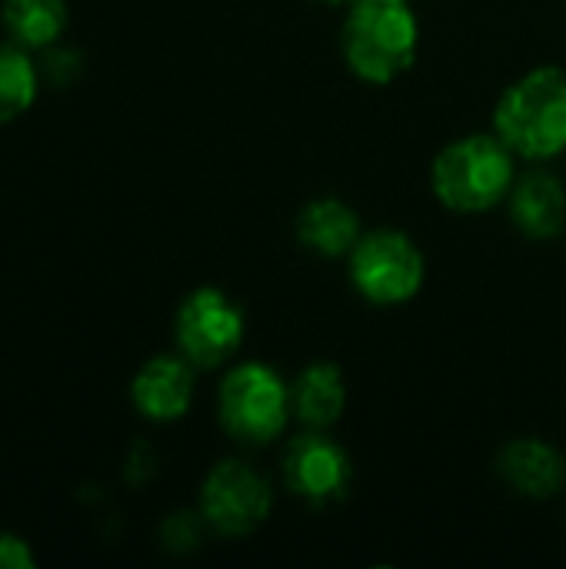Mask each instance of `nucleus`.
<instances>
[{"instance_id": "f257e3e1", "label": "nucleus", "mask_w": 566, "mask_h": 569, "mask_svg": "<svg viewBox=\"0 0 566 569\" xmlns=\"http://www.w3.org/2000/svg\"><path fill=\"white\" fill-rule=\"evenodd\" d=\"M497 137L527 160L566 150V70L540 67L520 77L497 103Z\"/></svg>"}, {"instance_id": "f03ea898", "label": "nucleus", "mask_w": 566, "mask_h": 569, "mask_svg": "<svg viewBox=\"0 0 566 569\" xmlns=\"http://www.w3.org/2000/svg\"><path fill=\"white\" fill-rule=\"evenodd\" d=\"M434 193L457 213L497 207L514 187V150L490 133H474L447 143L430 170Z\"/></svg>"}, {"instance_id": "7ed1b4c3", "label": "nucleus", "mask_w": 566, "mask_h": 569, "mask_svg": "<svg viewBox=\"0 0 566 569\" xmlns=\"http://www.w3.org/2000/svg\"><path fill=\"white\" fill-rule=\"evenodd\" d=\"M344 57L370 83H390L417 57V17L407 0H354L344 23Z\"/></svg>"}, {"instance_id": "20e7f679", "label": "nucleus", "mask_w": 566, "mask_h": 569, "mask_svg": "<svg viewBox=\"0 0 566 569\" xmlns=\"http://www.w3.org/2000/svg\"><path fill=\"white\" fill-rule=\"evenodd\" d=\"M294 410L290 390L264 363H244L220 383V423L240 443H270Z\"/></svg>"}, {"instance_id": "39448f33", "label": "nucleus", "mask_w": 566, "mask_h": 569, "mask_svg": "<svg viewBox=\"0 0 566 569\" xmlns=\"http://www.w3.org/2000/svg\"><path fill=\"white\" fill-rule=\"evenodd\" d=\"M354 287L380 307L410 300L424 283V257L407 233L377 230L350 250Z\"/></svg>"}, {"instance_id": "423d86ee", "label": "nucleus", "mask_w": 566, "mask_h": 569, "mask_svg": "<svg viewBox=\"0 0 566 569\" xmlns=\"http://www.w3.org/2000/svg\"><path fill=\"white\" fill-rule=\"evenodd\" d=\"M177 343L187 363L210 370L244 343V313L220 290H197L177 313Z\"/></svg>"}, {"instance_id": "0eeeda50", "label": "nucleus", "mask_w": 566, "mask_h": 569, "mask_svg": "<svg viewBox=\"0 0 566 569\" xmlns=\"http://www.w3.org/2000/svg\"><path fill=\"white\" fill-rule=\"evenodd\" d=\"M200 510L220 537H244L270 517V490L250 467L224 460L203 480Z\"/></svg>"}, {"instance_id": "6e6552de", "label": "nucleus", "mask_w": 566, "mask_h": 569, "mask_svg": "<svg viewBox=\"0 0 566 569\" xmlns=\"http://www.w3.org/2000/svg\"><path fill=\"white\" fill-rule=\"evenodd\" d=\"M284 477L297 497H304L317 507H327L347 493L350 460L334 440H327L320 433H304L287 447Z\"/></svg>"}, {"instance_id": "1a4fd4ad", "label": "nucleus", "mask_w": 566, "mask_h": 569, "mask_svg": "<svg viewBox=\"0 0 566 569\" xmlns=\"http://www.w3.org/2000/svg\"><path fill=\"white\" fill-rule=\"evenodd\" d=\"M133 407L147 417V420H177L187 413L190 400H193V377L187 360L177 357H157L150 363H143V370L133 377Z\"/></svg>"}, {"instance_id": "9d476101", "label": "nucleus", "mask_w": 566, "mask_h": 569, "mask_svg": "<svg viewBox=\"0 0 566 569\" xmlns=\"http://www.w3.org/2000/svg\"><path fill=\"white\" fill-rule=\"evenodd\" d=\"M510 217L527 237H557L566 220L564 183L547 170H530L510 187Z\"/></svg>"}, {"instance_id": "9b49d317", "label": "nucleus", "mask_w": 566, "mask_h": 569, "mask_svg": "<svg viewBox=\"0 0 566 569\" xmlns=\"http://www.w3.org/2000/svg\"><path fill=\"white\" fill-rule=\"evenodd\" d=\"M500 477L524 497H550L560 490L564 460L540 440H517L500 453Z\"/></svg>"}, {"instance_id": "f8f14e48", "label": "nucleus", "mask_w": 566, "mask_h": 569, "mask_svg": "<svg viewBox=\"0 0 566 569\" xmlns=\"http://www.w3.org/2000/svg\"><path fill=\"white\" fill-rule=\"evenodd\" d=\"M357 230H360L357 213L334 197L307 203L297 220V237L324 257H340V253L354 250Z\"/></svg>"}, {"instance_id": "ddd939ff", "label": "nucleus", "mask_w": 566, "mask_h": 569, "mask_svg": "<svg viewBox=\"0 0 566 569\" xmlns=\"http://www.w3.org/2000/svg\"><path fill=\"white\" fill-rule=\"evenodd\" d=\"M294 400V413L307 423V427H330L347 403V390L340 380V370L334 363H314L300 373L297 387L290 390Z\"/></svg>"}, {"instance_id": "4468645a", "label": "nucleus", "mask_w": 566, "mask_h": 569, "mask_svg": "<svg viewBox=\"0 0 566 569\" xmlns=\"http://www.w3.org/2000/svg\"><path fill=\"white\" fill-rule=\"evenodd\" d=\"M3 27L20 47H50L67 27V0H7Z\"/></svg>"}, {"instance_id": "2eb2a0df", "label": "nucleus", "mask_w": 566, "mask_h": 569, "mask_svg": "<svg viewBox=\"0 0 566 569\" xmlns=\"http://www.w3.org/2000/svg\"><path fill=\"white\" fill-rule=\"evenodd\" d=\"M37 100V67L13 40H0V123L17 120Z\"/></svg>"}, {"instance_id": "dca6fc26", "label": "nucleus", "mask_w": 566, "mask_h": 569, "mask_svg": "<svg viewBox=\"0 0 566 569\" xmlns=\"http://www.w3.org/2000/svg\"><path fill=\"white\" fill-rule=\"evenodd\" d=\"M33 567V553L30 547L13 537V533H0V569H30Z\"/></svg>"}, {"instance_id": "f3484780", "label": "nucleus", "mask_w": 566, "mask_h": 569, "mask_svg": "<svg viewBox=\"0 0 566 569\" xmlns=\"http://www.w3.org/2000/svg\"><path fill=\"white\" fill-rule=\"evenodd\" d=\"M327 3H344V0H327Z\"/></svg>"}]
</instances>
